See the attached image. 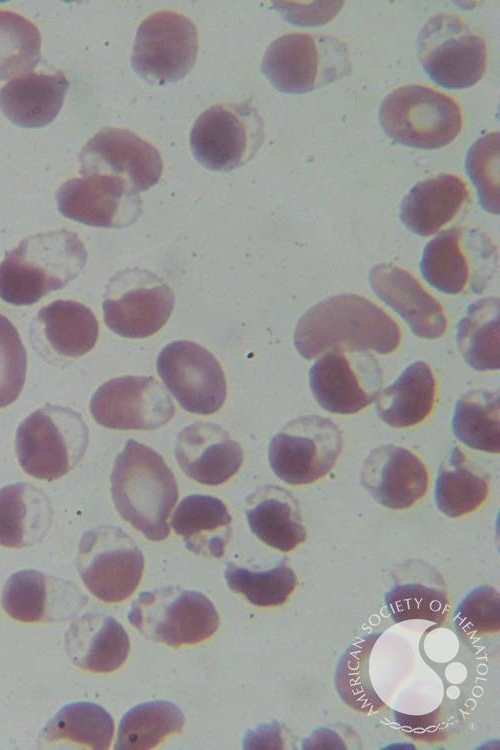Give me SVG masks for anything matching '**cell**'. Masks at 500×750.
Returning a JSON list of instances; mask_svg holds the SVG:
<instances>
[{
    "label": "cell",
    "mask_w": 500,
    "mask_h": 750,
    "mask_svg": "<svg viewBox=\"0 0 500 750\" xmlns=\"http://www.w3.org/2000/svg\"><path fill=\"white\" fill-rule=\"evenodd\" d=\"M184 724L185 717L181 709L170 701L141 703L122 717L115 749H152L167 736L180 733Z\"/></svg>",
    "instance_id": "obj_34"
},
{
    "label": "cell",
    "mask_w": 500,
    "mask_h": 750,
    "mask_svg": "<svg viewBox=\"0 0 500 750\" xmlns=\"http://www.w3.org/2000/svg\"><path fill=\"white\" fill-rule=\"evenodd\" d=\"M499 299L472 303L457 324L456 342L465 362L475 370L500 368Z\"/></svg>",
    "instance_id": "obj_32"
},
{
    "label": "cell",
    "mask_w": 500,
    "mask_h": 750,
    "mask_svg": "<svg viewBox=\"0 0 500 750\" xmlns=\"http://www.w3.org/2000/svg\"><path fill=\"white\" fill-rule=\"evenodd\" d=\"M64 645L74 665L94 673L115 671L130 650L123 626L102 613H87L73 620L65 633Z\"/></svg>",
    "instance_id": "obj_23"
},
{
    "label": "cell",
    "mask_w": 500,
    "mask_h": 750,
    "mask_svg": "<svg viewBox=\"0 0 500 750\" xmlns=\"http://www.w3.org/2000/svg\"><path fill=\"white\" fill-rule=\"evenodd\" d=\"M76 566L91 594L103 602L115 603L127 599L138 587L144 557L124 530L101 525L83 533Z\"/></svg>",
    "instance_id": "obj_9"
},
{
    "label": "cell",
    "mask_w": 500,
    "mask_h": 750,
    "mask_svg": "<svg viewBox=\"0 0 500 750\" xmlns=\"http://www.w3.org/2000/svg\"><path fill=\"white\" fill-rule=\"evenodd\" d=\"M468 197L469 189L459 176L440 174L409 191L400 204V219L413 233L430 236L456 216Z\"/></svg>",
    "instance_id": "obj_25"
},
{
    "label": "cell",
    "mask_w": 500,
    "mask_h": 750,
    "mask_svg": "<svg viewBox=\"0 0 500 750\" xmlns=\"http://www.w3.org/2000/svg\"><path fill=\"white\" fill-rule=\"evenodd\" d=\"M361 484L381 505L403 510L420 500L428 488V472L411 451L396 445H381L364 459Z\"/></svg>",
    "instance_id": "obj_20"
},
{
    "label": "cell",
    "mask_w": 500,
    "mask_h": 750,
    "mask_svg": "<svg viewBox=\"0 0 500 750\" xmlns=\"http://www.w3.org/2000/svg\"><path fill=\"white\" fill-rule=\"evenodd\" d=\"M421 66L437 85L465 89L475 85L486 70L484 39L454 14H438L422 27L417 40Z\"/></svg>",
    "instance_id": "obj_8"
},
{
    "label": "cell",
    "mask_w": 500,
    "mask_h": 750,
    "mask_svg": "<svg viewBox=\"0 0 500 750\" xmlns=\"http://www.w3.org/2000/svg\"><path fill=\"white\" fill-rule=\"evenodd\" d=\"M37 323L49 348L61 357L88 353L99 335V324L93 312L72 300H56L41 308Z\"/></svg>",
    "instance_id": "obj_30"
},
{
    "label": "cell",
    "mask_w": 500,
    "mask_h": 750,
    "mask_svg": "<svg viewBox=\"0 0 500 750\" xmlns=\"http://www.w3.org/2000/svg\"><path fill=\"white\" fill-rule=\"evenodd\" d=\"M90 412L106 428L155 430L173 418L175 407L153 377L123 376L105 382L96 390Z\"/></svg>",
    "instance_id": "obj_16"
},
{
    "label": "cell",
    "mask_w": 500,
    "mask_h": 750,
    "mask_svg": "<svg viewBox=\"0 0 500 750\" xmlns=\"http://www.w3.org/2000/svg\"><path fill=\"white\" fill-rule=\"evenodd\" d=\"M309 4L310 6H298L295 3L298 7H281V10L285 11L283 16L293 24L312 26L332 19L344 3L317 2L315 7H312L313 3Z\"/></svg>",
    "instance_id": "obj_44"
},
{
    "label": "cell",
    "mask_w": 500,
    "mask_h": 750,
    "mask_svg": "<svg viewBox=\"0 0 500 750\" xmlns=\"http://www.w3.org/2000/svg\"><path fill=\"white\" fill-rule=\"evenodd\" d=\"M500 601L498 591L488 585L472 590L458 605L454 626L461 634L475 637L499 630Z\"/></svg>",
    "instance_id": "obj_43"
},
{
    "label": "cell",
    "mask_w": 500,
    "mask_h": 750,
    "mask_svg": "<svg viewBox=\"0 0 500 750\" xmlns=\"http://www.w3.org/2000/svg\"><path fill=\"white\" fill-rule=\"evenodd\" d=\"M56 201L64 217L94 227H127L142 213L139 193L126 180L107 174L66 181L59 187Z\"/></svg>",
    "instance_id": "obj_17"
},
{
    "label": "cell",
    "mask_w": 500,
    "mask_h": 750,
    "mask_svg": "<svg viewBox=\"0 0 500 750\" xmlns=\"http://www.w3.org/2000/svg\"><path fill=\"white\" fill-rule=\"evenodd\" d=\"M86 260L85 247L72 231L30 235L0 263V298L16 306L32 305L75 279Z\"/></svg>",
    "instance_id": "obj_3"
},
{
    "label": "cell",
    "mask_w": 500,
    "mask_h": 750,
    "mask_svg": "<svg viewBox=\"0 0 500 750\" xmlns=\"http://www.w3.org/2000/svg\"><path fill=\"white\" fill-rule=\"evenodd\" d=\"M232 518L226 505L210 495L185 497L171 517L174 531L186 548L198 555L221 558L232 534Z\"/></svg>",
    "instance_id": "obj_27"
},
{
    "label": "cell",
    "mask_w": 500,
    "mask_h": 750,
    "mask_svg": "<svg viewBox=\"0 0 500 750\" xmlns=\"http://www.w3.org/2000/svg\"><path fill=\"white\" fill-rule=\"evenodd\" d=\"M369 283L380 300L394 309L420 338L436 339L446 330L441 304L408 271L391 263L375 265Z\"/></svg>",
    "instance_id": "obj_22"
},
{
    "label": "cell",
    "mask_w": 500,
    "mask_h": 750,
    "mask_svg": "<svg viewBox=\"0 0 500 750\" xmlns=\"http://www.w3.org/2000/svg\"><path fill=\"white\" fill-rule=\"evenodd\" d=\"M174 303L173 291L163 278L145 269H126L106 286L104 321L121 337L146 338L166 324Z\"/></svg>",
    "instance_id": "obj_12"
},
{
    "label": "cell",
    "mask_w": 500,
    "mask_h": 750,
    "mask_svg": "<svg viewBox=\"0 0 500 750\" xmlns=\"http://www.w3.org/2000/svg\"><path fill=\"white\" fill-rule=\"evenodd\" d=\"M247 503L249 527L268 546L288 552L306 540L299 503L288 490L266 485L254 492Z\"/></svg>",
    "instance_id": "obj_26"
},
{
    "label": "cell",
    "mask_w": 500,
    "mask_h": 750,
    "mask_svg": "<svg viewBox=\"0 0 500 750\" xmlns=\"http://www.w3.org/2000/svg\"><path fill=\"white\" fill-rule=\"evenodd\" d=\"M26 368V351L20 335L12 322L0 314V408L19 397Z\"/></svg>",
    "instance_id": "obj_42"
},
{
    "label": "cell",
    "mask_w": 500,
    "mask_h": 750,
    "mask_svg": "<svg viewBox=\"0 0 500 750\" xmlns=\"http://www.w3.org/2000/svg\"><path fill=\"white\" fill-rule=\"evenodd\" d=\"M261 70L278 91L302 94L348 76L352 65L348 46L339 39L291 33L269 45Z\"/></svg>",
    "instance_id": "obj_5"
},
{
    "label": "cell",
    "mask_w": 500,
    "mask_h": 750,
    "mask_svg": "<svg viewBox=\"0 0 500 750\" xmlns=\"http://www.w3.org/2000/svg\"><path fill=\"white\" fill-rule=\"evenodd\" d=\"M52 508L42 490L19 482L0 489V545L20 549L40 541L52 521Z\"/></svg>",
    "instance_id": "obj_28"
},
{
    "label": "cell",
    "mask_w": 500,
    "mask_h": 750,
    "mask_svg": "<svg viewBox=\"0 0 500 750\" xmlns=\"http://www.w3.org/2000/svg\"><path fill=\"white\" fill-rule=\"evenodd\" d=\"M198 46L193 21L174 11H157L138 27L131 64L138 76L151 84L175 82L193 67Z\"/></svg>",
    "instance_id": "obj_13"
},
{
    "label": "cell",
    "mask_w": 500,
    "mask_h": 750,
    "mask_svg": "<svg viewBox=\"0 0 500 750\" xmlns=\"http://www.w3.org/2000/svg\"><path fill=\"white\" fill-rule=\"evenodd\" d=\"M343 435L332 420L318 415L289 421L272 438L268 459L273 472L291 485L311 484L336 464Z\"/></svg>",
    "instance_id": "obj_11"
},
{
    "label": "cell",
    "mask_w": 500,
    "mask_h": 750,
    "mask_svg": "<svg viewBox=\"0 0 500 750\" xmlns=\"http://www.w3.org/2000/svg\"><path fill=\"white\" fill-rule=\"evenodd\" d=\"M488 479L471 467L459 447H454L439 468L435 502L448 517L456 518L476 510L487 498Z\"/></svg>",
    "instance_id": "obj_33"
},
{
    "label": "cell",
    "mask_w": 500,
    "mask_h": 750,
    "mask_svg": "<svg viewBox=\"0 0 500 750\" xmlns=\"http://www.w3.org/2000/svg\"><path fill=\"white\" fill-rule=\"evenodd\" d=\"M40 50L37 26L16 12L0 10V81L30 74L40 60Z\"/></svg>",
    "instance_id": "obj_38"
},
{
    "label": "cell",
    "mask_w": 500,
    "mask_h": 750,
    "mask_svg": "<svg viewBox=\"0 0 500 750\" xmlns=\"http://www.w3.org/2000/svg\"><path fill=\"white\" fill-rule=\"evenodd\" d=\"M463 229L444 230L423 251L420 271L426 282L445 294L463 291L469 277V267L461 249Z\"/></svg>",
    "instance_id": "obj_36"
},
{
    "label": "cell",
    "mask_w": 500,
    "mask_h": 750,
    "mask_svg": "<svg viewBox=\"0 0 500 750\" xmlns=\"http://www.w3.org/2000/svg\"><path fill=\"white\" fill-rule=\"evenodd\" d=\"M114 734L112 716L102 706L75 702L62 707L45 725L40 743H74L97 750L110 747Z\"/></svg>",
    "instance_id": "obj_31"
},
{
    "label": "cell",
    "mask_w": 500,
    "mask_h": 750,
    "mask_svg": "<svg viewBox=\"0 0 500 750\" xmlns=\"http://www.w3.org/2000/svg\"><path fill=\"white\" fill-rule=\"evenodd\" d=\"M380 124L395 142L419 149L450 144L462 129L457 102L422 85H407L389 93L379 109Z\"/></svg>",
    "instance_id": "obj_7"
},
{
    "label": "cell",
    "mask_w": 500,
    "mask_h": 750,
    "mask_svg": "<svg viewBox=\"0 0 500 750\" xmlns=\"http://www.w3.org/2000/svg\"><path fill=\"white\" fill-rule=\"evenodd\" d=\"M401 332L380 307L351 293L326 298L304 313L294 333V344L305 359L333 347L389 354L397 349Z\"/></svg>",
    "instance_id": "obj_1"
},
{
    "label": "cell",
    "mask_w": 500,
    "mask_h": 750,
    "mask_svg": "<svg viewBox=\"0 0 500 750\" xmlns=\"http://www.w3.org/2000/svg\"><path fill=\"white\" fill-rule=\"evenodd\" d=\"M264 141V123L250 102L214 105L195 121L190 147L213 171H230L251 160Z\"/></svg>",
    "instance_id": "obj_10"
},
{
    "label": "cell",
    "mask_w": 500,
    "mask_h": 750,
    "mask_svg": "<svg viewBox=\"0 0 500 750\" xmlns=\"http://www.w3.org/2000/svg\"><path fill=\"white\" fill-rule=\"evenodd\" d=\"M436 396V380L430 366L417 361L409 365L396 381L378 394L379 418L395 428L422 422L431 412Z\"/></svg>",
    "instance_id": "obj_29"
},
{
    "label": "cell",
    "mask_w": 500,
    "mask_h": 750,
    "mask_svg": "<svg viewBox=\"0 0 500 750\" xmlns=\"http://www.w3.org/2000/svg\"><path fill=\"white\" fill-rule=\"evenodd\" d=\"M385 603L398 623L412 619L442 623L449 610L446 593L420 583L394 586L385 594Z\"/></svg>",
    "instance_id": "obj_40"
},
{
    "label": "cell",
    "mask_w": 500,
    "mask_h": 750,
    "mask_svg": "<svg viewBox=\"0 0 500 750\" xmlns=\"http://www.w3.org/2000/svg\"><path fill=\"white\" fill-rule=\"evenodd\" d=\"M282 743L281 729L275 722L248 731L244 738L246 749H279Z\"/></svg>",
    "instance_id": "obj_45"
},
{
    "label": "cell",
    "mask_w": 500,
    "mask_h": 750,
    "mask_svg": "<svg viewBox=\"0 0 500 750\" xmlns=\"http://www.w3.org/2000/svg\"><path fill=\"white\" fill-rule=\"evenodd\" d=\"M68 89L69 81L61 71L30 73L11 80L0 89V108L15 125L44 127L58 115Z\"/></svg>",
    "instance_id": "obj_24"
},
{
    "label": "cell",
    "mask_w": 500,
    "mask_h": 750,
    "mask_svg": "<svg viewBox=\"0 0 500 750\" xmlns=\"http://www.w3.org/2000/svg\"><path fill=\"white\" fill-rule=\"evenodd\" d=\"M157 371L166 388L188 412L209 415L226 400L224 372L215 356L201 345L178 340L157 358Z\"/></svg>",
    "instance_id": "obj_15"
},
{
    "label": "cell",
    "mask_w": 500,
    "mask_h": 750,
    "mask_svg": "<svg viewBox=\"0 0 500 750\" xmlns=\"http://www.w3.org/2000/svg\"><path fill=\"white\" fill-rule=\"evenodd\" d=\"M452 429L457 439L468 447L499 453L498 392L475 389L462 395L455 405Z\"/></svg>",
    "instance_id": "obj_35"
},
{
    "label": "cell",
    "mask_w": 500,
    "mask_h": 750,
    "mask_svg": "<svg viewBox=\"0 0 500 750\" xmlns=\"http://www.w3.org/2000/svg\"><path fill=\"white\" fill-rule=\"evenodd\" d=\"M111 492L120 516L148 540H164L170 532L168 518L178 499L173 472L152 448L128 440L117 455Z\"/></svg>",
    "instance_id": "obj_2"
},
{
    "label": "cell",
    "mask_w": 500,
    "mask_h": 750,
    "mask_svg": "<svg viewBox=\"0 0 500 750\" xmlns=\"http://www.w3.org/2000/svg\"><path fill=\"white\" fill-rule=\"evenodd\" d=\"M175 457L188 477L201 484L215 486L228 481L238 472L243 462V451L221 426L196 422L179 432Z\"/></svg>",
    "instance_id": "obj_21"
},
{
    "label": "cell",
    "mask_w": 500,
    "mask_h": 750,
    "mask_svg": "<svg viewBox=\"0 0 500 750\" xmlns=\"http://www.w3.org/2000/svg\"><path fill=\"white\" fill-rule=\"evenodd\" d=\"M224 576L232 591L243 594L259 607L282 605L297 585L296 574L285 561L267 571H252L229 563Z\"/></svg>",
    "instance_id": "obj_39"
},
{
    "label": "cell",
    "mask_w": 500,
    "mask_h": 750,
    "mask_svg": "<svg viewBox=\"0 0 500 750\" xmlns=\"http://www.w3.org/2000/svg\"><path fill=\"white\" fill-rule=\"evenodd\" d=\"M128 620L147 639L171 647L202 642L220 624L218 612L206 595L176 586L140 593L131 604Z\"/></svg>",
    "instance_id": "obj_6"
},
{
    "label": "cell",
    "mask_w": 500,
    "mask_h": 750,
    "mask_svg": "<svg viewBox=\"0 0 500 750\" xmlns=\"http://www.w3.org/2000/svg\"><path fill=\"white\" fill-rule=\"evenodd\" d=\"M79 161L83 176H117L126 180L137 193L154 186L163 172L157 148L123 128H102L82 148Z\"/></svg>",
    "instance_id": "obj_18"
},
{
    "label": "cell",
    "mask_w": 500,
    "mask_h": 750,
    "mask_svg": "<svg viewBox=\"0 0 500 750\" xmlns=\"http://www.w3.org/2000/svg\"><path fill=\"white\" fill-rule=\"evenodd\" d=\"M309 382L322 408L335 414H354L377 398L382 370L367 351L333 347L310 368Z\"/></svg>",
    "instance_id": "obj_14"
},
{
    "label": "cell",
    "mask_w": 500,
    "mask_h": 750,
    "mask_svg": "<svg viewBox=\"0 0 500 750\" xmlns=\"http://www.w3.org/2000/svg\"><path fill=\"white\" fill-rule=\"evenodd\" d=\"M465 169L482 208L499 214V132L486 134L470 147Z\"/></svg>",
    "instance_id": "obj_41"
},
{
    "label": "cell",
    "mask_w": 500,
    "mask_h": 750,
    "mask_svg": "<svg viewBox=\"0 0 500 750\" xmlns=\"http://www.w3.org/2000/svg\"><path fill=\"white\" fill-rule=\"evenodd\" d=\"M88 428L82 416L68 407L46 404L18 426V462L30 476L52 481L71 471L83 458Z\"/></svg>",
    "instance_id": "obj_4"
},
{
    "label": "cell",
    "mask_w": 500,
    "mask_h": 750,
    "mask_svg": "<svg viewBox=\"0 0 500 750\" xmlns=\"http://www.w3.org/2000/svg\"><path fill=\"white\" fill-rule=\"evenodd\" d=\"M379 634H370L353 643L343 654L336 669L335 685L343 701L362 713H374L385 704L373 688L368 667Z\"/></svg>",
    "instance_id": "obj_37"
},
{
    "label": "cell",
    "mask_w": 500,
    "mask_h": 750,
    "mask_svg": "<svg viewBox=\"0 0 500 750\" xmlns=\"http://www.w3.org/2000/svg\"><path fill=\"white\" fill-rule=\"evenodd\" d=\"M86 602V596L73 582L33 569L12 574L1 596L4 611L27 623L70 620Z\"/></svg>",
    "instance_id": "obj_19"
}]
</instances>
